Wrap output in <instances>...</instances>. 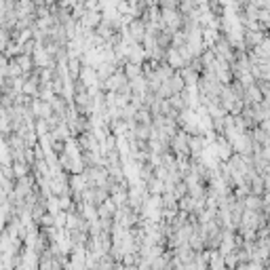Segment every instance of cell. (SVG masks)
Here are the masks:
<instances>
[{"instance_id":"1","label":"cell","mask_w":270,"mask_h":270,"mask_svg":"<svg viewBox=\"0 0 270 270\" xmlns=\"http://www.w3.org/2000/svg\"><path fill=\"white\" fill-rule=\"evenodd\" d=\"M144 34H146V23L141 21V17H133L127 21V28H125V36H127V43H139L144 41Z\"/></svg>"},{"instance_id":"2","label":"cell","mask_w":270,"mask_h":270,"mask_svg":"<svg viewBox=\"0 0 270 270\" xmlns=\"http://www.w3.org/2000/svg\"><path fill=\"white\" fill-rule=\"evenodd\" d=\"M205 150H207V137H205V133L203 131L188 133V152H190V156H203Z\"/></svg>"},{"instance_id":"3","label":"cell","mask_w":270,"mask_h":270,"mask_svg":"<svg viewBox=\"0 0 270 270\" xmlns=\"http://www.w3.org/2000/svg\"><path fill=\"white\" fill-rule=\"evenodd\" d=\"M49 104H51V108H53V112L59 114L61 118H66V116L70 114V101H68V97H66L63 93H55Z\"/></svg>"},{"instance_id":"4","label":"cell","mask_w":270,"mask_h":270,"mask_svg":"<svg viewBox=\"0 0 270 270\" xmlns=\"http://www.w3.org/2000/svg\"><path fill=\"white\" fill-rule=\"evenodd\" d=\"M114 72H116V68H114L112 61H101V63H97V68H95V76H97V81H108Z\"/></svg>"},{"instance_id":"5","label":"cell","mask_w":270,"mask_h":270,"mask_svg":"<svg viewBox=\"0 0 270 270\" xmlns=\"http://www.w3.org/2000/svg\"><path fill=\"white\" fill-rule=\"evenodd\" d=\"M178 72L181 74V78H184V83H186V87H188V89H194V85L198 83V76H201V74H198V72H194V70L190 68V66L180 68Z\"/></svg>"},{"instance_id":"6","label":"cell","mask_w":270,"mask_h":270,"mask_svg":"<svg viewBox=\"0 0 270 270\" xmlns=\"http://www.w3.org/2000/svg\"><path fill=\"white\" fill-rule=\"evenodd\" d=\"M123 74L127 76V81H133V78L141 76V66L139 63H135V61H127L123 66Z\"/></svg>"},{"instance_id":"7","label":"cell","mask_w":270,"mask_h":270,"mask_svg":"<svg viewBox=\"0 0 270 270\" xmlns=\"http://www.w3.org/2000/svg\"><path fill=\"white\" fill-rule=\"evenodd\" d=\"M167 83H169V87H171V93H180L181 89H186V83H184V78H181V74L178 72V70L171 74V78Z\"/></svg>"},{"instance_id":"8","label":"cell","mask_w":270,"mask_h":270,"mask_svg":"<svg viewBox=\"0 0 270 270\" xmlns=\"http://www.w3.org/2000/svg\"><path fill=\"white\" fill-rule=\"evenodd\" d=\"M222 256H224V268H228V270H236V266H239V256H236L234 249L222 253Z\"/></svg>"},{"instance_id":"9","label":"cell","mask_w":270,"mask_h":270,"mask_svg":"<svg viewBox=\"0 0 270 270\" xmlns=\"http://www.w3.org/2000/svg\"><path fill=\"white\" fill-rule=\"evenodd\" d=\"M156 6L158 9H176L180 6V0H156Z\"/></svg>"}]
</instances>
